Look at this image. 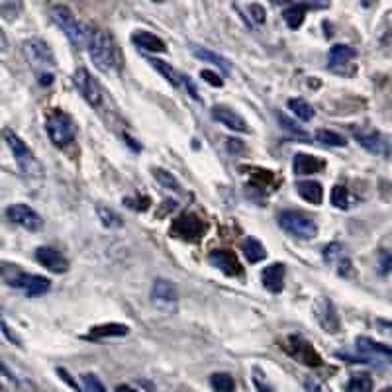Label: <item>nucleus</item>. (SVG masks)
Masks as SVG:
<instances>
[{"instance_id": "43", "label": "nucleus", "mask_w": 392, "mask_h": 392, "mask_svg": "<svg viewBox=\"0 0 392 392\" xmlns=\"http://www.w3.org/2000/svg\"><path fill=\"white\" fill-rule=\"evenodd\" d=\"M248 10L251 12V18L255 20L257 24H265V20H267V14H265V8L261 4H249Z\"/></svg>"}, {"instance_id": "9", "label": "nucleus", "mask_w": 392, "mask_h": 392, "mask_svg": "<svg viewBox=\"0 0 392 392\" xmlns=\"http://www.w3.org/2000/svg\"><path fill=\"white\" fill-rule=\"evenodd\" d=\"M171 234L185 241H200L206 234V224L196 214H183L173 222Z\"/></svg>"}, {"instance_id": "20", "label": "nucleus", "mask_w": 392, "mask_h": 392, "mask_svg": "<svg viewBox=\"0 0 392 392\" xmlns=\"http://www.w3.org/2000/svg\"><path fill=\"white\" fill-rule=\"evenodd\" d=\"M284 265L282 263H273L269 267H265L263 273H261V281H263V287L269 292H281L282 287H284Z\"/></svg>"}, {"instance_id": "16", "label": "nucleus", "mask_w": 392, "mask_h": 392, "mask_svg": "<svg viewBox=\"0 0 392 392\" xmlns=\"http://www.w3.org/2000/svg\"><path fill=\"white\" fill-rule=\"evenodd\" d=\"M208 263L212 265V267H216L218 271H222L224 275H228V277H238V275H241V271H243L236 253L226 251V249H214V251H210Z\"/></svg>"}, {"instance_id": "34", "label": "nucleus", "mask_w": 392, "mask_h": 392, "mask_svg": "<svg viewBox=\"0 0 392 392\" xmlns=\"http://www.w3.org/2000/svg\"><path fill=\"white\" fill-rule=\"evenodd\" d=\"M347 392H373V379L365 373L353 375L347 383Z\"/></svg>"}, {"instance_id": "42", "label": "nucleus", "mask_w": 392, "mask_h": 392, "mask_svg": "<svg viewBox=\"0 0 392 392\" xmlns=\"http://www.w3.org/2000/svg\"><path fill=\"white\" fill-rule=\"evenodd\" d=\"M200 75H202V79H204L208 85L216 86V88H220V86H224V79L220 77L218 73H214V71H210V69H204V71H202Z\"/></svg>"}, {"instance_id": "1", "label": "nucleus", "mask_w": 392, "mask_h": 392, "mask_svg": "<svg viewBox=\"0 0 392 392\" xmlns=\"http://www.w3.org/2000/svg\"><path fill=\"white\" fill-rule=\"evenodd\" d=\"M0 275H2V279H4V282H6L8 287L22 290L28 296H42V294H45V292L50 290V287H52L50 279H45L42 275L26 273V271H22L18 265L12 263L2 265V267H0Z\"/></svg>"}, {"instance_id": "50", "label": "nucleus", "mask_w": 392, "mask_h": 392, "mask_svg": "<svg viewBox=\"0 0 392 392\" xmlns=\"http://www.w3.org/2000/svg\"><path fill=\"white\" fill-rule=\"evenodd\" d=\"M0 373H4V375L10 376V373H8V371H6V367L2 365V363H0Z\"/></svg>"}, {"instance_id": "51", "label": "nucleus", "mask_w": 392, "mask_h": 392, "mask_svg": "<svg viewBox=\"0 0 392 392\" xmlns=\"http://www.w3.org/2000/svg\"><path fill=\"white\" fill-rule=\"evenodd\" d=\"M383 392H392V388H386V391H383Z\"/></svg>"}, {"instance_id": "13", "label": "nucleus", "mask_w": 392, "mask_h": 392, "mask_svg": "<svg viewBox=\"0 0 392 392\" xmlns=\"http://www.w3.org/2000/svg\"><path fill=\"white\" fill-rule=\"evenodd\" d=\"M6 216H8L10 222H14L16 226H22L30 231L42 230L43 220L40 214L35 212L32 206L28 204H12L6 210Z\"/></svg>"}, {"instance_id": "38", "label": "nucleus", "mask_w": 392, "mask_h": 392, "mask_svg": "<svg viewBox=\"0 0 392 392\" xmlns=\"http://www.w3.org/2000/svg\"><path fill=\"white\" fill-rule=\"evenodd\" d=\"M83 386H85L86 392H106L104 384L100 383V379L93 373H86L83 375Z\"/></svg>"}, {"instance_id": "37", "label": "nucleus", "mask_w": 392, "mask_h": 392, "mask_svg": "<svg viewBox=\"0 0 392 392\" xmlns=\"http://www.w3.org/2000/svg\"><path fill=\"white\" fill-rule=\"evenodd\" d=\"M154 177H155V180L159 183V185H163V187L171 188L173 192H180L179 180L175 179V177L171 175L169 171H165V169H154Z\"/></svg>"}, {"instance_id": "31", "label": "nucleus", "mask_w": 392, "mask_h": 392, "mask_svg": "<svg viewBox=\"0 0 392 392\" xmlns=\"http://www.w3.org/2000/svg\"><path fill=\"white\" fill-rule=\"evenodd\" d=\"M287 104H289L292 114L299 120H302V122H310V120L314 118V108H312L304 98H290Z\"/></svg>"}, {"instance_id": "30", "label": "nucleus", "mask_w": 392, "mask_h": 392, "mask_svg": "<svg viewBox=\"0 0 392 392\" xmlns=\"http://www.w3.org/2000/svg\"><path fill=\"white\" fill-rule=\"evenodd\" d=\"M147 61H149V63H151V65H154V67L157 69L159 73H161L163 77L169 81L171 85L180 86V83H183V75H179L175 69L171 67L169 63H165V61H161V59H155V57H147Z\"/></svg>"}, {"instance_id": "10", "label": "nucleus", "mask_w": 392, "mask_h": 392, "mask_svg": "<svg viewBox=\"0 0 392 392\" xmlns=\"http://www.w3.org/2000/svg\"><path fill=\"white\" fill-rule=\"evenodd\" d=\"M73 83L77 86L81 96H83L91 106L98 108V106L103 104V88L98 85V81H96L86 69H77V71H75Z\"/></svg>"}, {"instance_id": "48", "label": "nucleus", "mask_w": 392, "mask_h": 392, "mask_svg": "<svg viewBox=\"0 0 392 392\" xmlns=\"http://www.w3.org/2000/svg\"><path fill=\"white\" fill-rule=\"evenodd\" d=\"M114 392H137L136 388H132V386H128V384H120V386H116V391Z\"/></svg>"}, {"instance_id": "3", "label": "nucleus", "mask_w": 392, "mask_h": 392, "mask_svg": "<svg viewBox=\"0 0 392 392\" xmlns=\"http://www.w3.org/2000/svg\"><path fill=\"white\" fill-rule=\"evenodd\" d=\"M50 16H52L53 24L65 34V38H67L71 45H75L77 50H85L91 32H88V28H86L83 22H79L77 18H75V14H73L67 6H61V4L52 6Z\"/></svg>"}, {"instance_id": "26", "label": "nucleus", "mask_w": 392, "mask_h": 392, "mask_svg": "<svg viewBox=\"0 0 392 392\" xmlns=\"http://www.w3.org/2000/svg\"><path fill=\"white\" fill-rule=\"evenodd\" d=\"M129 330L128 325L124 324H104V325H94L91 332L86 333V340H104V338H120V335H126Z\"/></svg>"}, {"instance_id": "32", "label": "nucleus", "mask_w": 392, "mask_h": 392, "mask_svg": "<svg viewBox=\"0 0 392 392\" xmlns=\"http://www.w3.org/2000/svg\"><path fill=\"white\" fill-rule=\"evenodd\" d=\"M210 384L216 392H234L236 391V381L228 373H214L210 376Z\"/></svg>"}, {"instance_id": "12", "label": "nucleus", "mask_w": 392, "mask_h": 392, "mask_svg": "<svg viewBox=\"0 0 392 392\" xmlns=\"http://www.w3.org/2000/svg\"><path fill=\"white\" fill-rule=\"evenodd\" d=\"M151 302L159 310H175L177 302H179V292H177V287L173 284L167 279H157L151 287Z\"/></svg>"}, {"instance_id": "29", "label": "nucleus", "mask_w": 392, "mask_h": 392, "mask_svg": "<svg viewBox=\"0 0 392 392\" xmlns=\"http://www.w3.org/2000/svg\"><path fill=\"white\" fill-rule=\"evenodd\" d=\"M243 253L248 257L249 263H259L267 257V251H265V246L255 238H248L243 241Z\"/></svg>"}, {"instance_id": "11", "label": "nucleus", "mask_w": 392, "mask_h": 392, "mask_svg": "<svg viewBox=\"0 0 392 392\" xmlns=\"http://www.w3.org/2000/svg\"><path fill=\"white\" fill-rule=\"evenodd\" d=\"M357 57V52L351 47V45H345V43H338L330 50V55H328V67L332 69L333 73L338 75H351L355 67L351 61Z\"/></svg>"}, {"instance_id": "27", "label": "nucleus", "mask_w": 392, "mask_h": 392, "mask_svg": "<svg viewBox=\"0 0 392 392\" xmlns=\"http://www.w3.org/2000/svg\"><path fill=\"white\" fill-rule=\"evenodd\" d=\"M277 118H279V122H281V128L287 132V134H290L292 137H296V139H300V142H304V144H310V134H308L306 129L302 128V126H299L294 120H290L287 114H282V112H279L277 114Z\"/></svg>"}, {"instance_id": "47", "label": "nucleus", "mask_w": 392, "mask_h": 392, "mask_svg": "<svg viewBox=\"0 0 392 392\" xmlns=\"http://www.w3.org/2000/svg\"><path fill=\"white\" fill-rule=\"evenodd\" d=\"M228 147L238 151V149H241V147H243V144H239V139H228Z\"/></svg>"}, {"instance_id": "14", "label": "nucleus", "mask_w": 392, "mask_h": 392, "mask_svg": "<svg viewBox=\"0 0 392 392\" xmlns=\"http://www.w3.org/2000/svg\"><path fill=\"white\" fill-rule=\"evenodd\" d=\"M289 353L296 359V361H300L302 365H322V359L318 355V351L314 350V345H312L310 341L304 340V338H300V335H290L289 338Z\"/></svg>"}, {"instance_id": "7", "label": "nucleus", "mask_w": 392, "mask_h": 392, "mask_svg": "<svg viewBox=\"0 0 392 392\" xmlns=\"http://www.w3.org/2000/svg\"><path fill=\"white\" fill-rule=\"evenodd\" d=\"M277 220H279V226L282 230L289 231L290 236L299 239H314L318 234V226L314 220L299 210H282V212H279Z\"/></svg>"}, {"instance_id": "36", "label": "nucleus", "mask_w": 392, "mask_h": 392, "mask_svg": "<svg viewBox=\"0 0 392 392\" xmlns=\"http://www.w3.org/2000/svg\"><path fill=\"white\" fill-rule=\"evenodd\" d=\"M332 204L335 208H340V210H347L351 206V198L350 192H347V188L341 187V185H335L332 188Z\"/></svg>"}, {"instance_id": "4", "label": "nucleus", "mask_w": 392, "mask_h": 392, "mask_svg": "<svg viewBox=\"0 0 392 392\" xmlns=\"http://www.w3.org/2000/svg\"><path fill=\"white\" fill-rule=\"evenodd\" d=\"M88 53L93 59L94 67L103 73H110L116 67V47H114V40H112L110 32L106 30H93L88 35Z\"/></svg>"}, {"instance_id": "39", "label": "nucleus", "mask_w": 392, "mask_h": 392, "mask_svg": "<svg viewBox=\"0 0 392 392\" xmlns=\"http://www.w3.org/2000/svg\"><path fill=\"white\" fill-rule=\"evenodd\" d=\"M20 10H22V4H18V2H4V4H0V14L6 18V20H14Z\"/></svg>"}, {"instance_id": "33", "label": "nucleus", "mask_w": 392, "mask_h": 392, "mask_svg": "<svg viewBox=\"0 0 392 392\" xmlns=\"http://www.w3.org/2000/svg\"><path fill=\"white\" fill-rule=\"evenodd\" d=\"M96 214H98V218H100L104 228L116 230V228H122V226H124V222H122V218H120L118 214L114 212V210H110V208H106V206H96Z\"/></svg>"}, {"instance_id": "28", "label": "nucleus", "mask_w": 392, "mask_h": 392, "mask_svg": "<svg viewBox=\"0 0 392 392\" xmlns=\"http://www.w3.org/2000/svg\"><path fill=\"white\" fill-rule=\"evenodd\" d=\"M310 8L308 4H292L289 8L282 12V18L287 22V26L292 28V30H299L304 22V16H306V10Z\"/></svg>"}, {"instance_id": "52", "label": "nucleus", "mask_w": 392, "mask_h": 392, "mask_svg": "<svg viewBox=\"0 0 392 392\" xmlns=\"http://www.w3.org/2000/svg\"><path fill=\"white\" fill-rule=\"evenodd\" d=\"M0 314H2V310H0Z\"/></svg>"}, {"instance_id": "41", "label": "nucleus", "mask_w": 392, "mask_h": 392, "mask_svg": "<svg viewBox=\"0 0 392 392\" xmlns=\"http://www.w3.org/2000/svg\"><path fill=\"white\" fill-rule=\"evenodd\" d=\"M392 271V253L381 251L379 253V273L388 275Z\"/></svg>"}, {"instance_id": "24", "label": "nucleus", "mask_w": 392, "mask_h": 392, "mask_svg": "<svg viewBox=\"0 0 392 392\" xmlns=\"http://www.w3.org/2000/svg\"><path fill=\"white\" fill-rule=\"evenodd\" d=\"M357 350L365 355H373V357L392 359V347L371 340V338H357Z\"/></svg>"}, {"instance_id": "21", "label": "nucleus", "mask_w": 392, "mask_h": 392, "mask_svg": "<svg viewBox=\"0 0 392 392\" xmlns=\"http://www.w3.org/2000/svg\"><path fill=\"white\" fill-rule=\"evenodd\" d=\"M325 161H322L320 157L308 154H296L294 161H292V171L296 175H316L320 171H324Z\"/></svg>"}, {"instance_id": "8", "label": "nucleus", "mask_w": 392, "mask_h": 392, "mask_svg": "<svg viewBox=\"0 0 392 392\" xmlns=\"http://www.w3.org/2000/svg\"><path fill=\"white\" fill-rule=\"evenodd\" d=\"M353 137L357 139L361 147H365L369 154L379 155V157H388L391 155V144L379 129L357 126V128H353Z\"/></svg>"}, {"instance_id": "2", "label": "nucleus", "mask_w": 392, "mask_h": 392, "mask_svg": "<svg viewBox=\"0 0 392 392\" xmlns=\"http://www.w3.org/2000/svg\"><path fill=\"white\" fill-rule=\"evenodd\" d=\"M24 53H26L30 65L38 73L42 85H52L53 69H55V57L50 45L40 38H30L24 42Z\"/></svg>"}, {"instance_id": "19", "label": "nucleus", "mask_w": 392, "mask_h": 392, "mask_svg": "<svg viewBox=\"0 0 392 392\" xmlns=\"http://www.w3.org/2000/svg\"><path fill=\"white\" fill-rule=\"evenodd\" d=\"M212 118L216 122H220L226 128L234 129V132H248V122L239 116L238 112H234L231 108H226V106H214Z\"/></svg>"}, {"instance_id": "22", "label": "nucleus", "mask_w": 392, "mask_h": 392, "mask_svg": "<svg viewBox=\"0 0 392 392\" xmlns=\"http://www.w3.org/2000/svg\"><path fill=\"white\" fill-rule=\"evenodd\" d=\"M132 42L136 43L139 50L151 53H163L167 50V45L163 42L159 35L151 34V32H145V30H139L136 34L132 35Z\"/></svg>"}, {"instance_id": "25", "label": "nucleus", "mask_w": 392, "mask_h": 392, "mask_svg": "<svg viewBox=\"0 0 392 392\" xmlns=\"http://www.w3.org/2000/svg\"><path fill=\"white\" fill-rule=\"evenodd\" d=\"M299 195L310 202V204H322V200H324V187L318 183V180H300L299 185Z\"/></svg>"}, {"instance_id": "45", "label": "nucleus", "mask_w": 392, "mask_h": 392, "mask_svg": "<svg viewBox=\"0 0 392 392\" xmlns=\"http://www.w3.org/2000/svg\"><path fill=\"white\" fill-rule=\"evenodd\" d=\"M376 328H379V332L384 333V335H391L392 338V322L391 320H384V318H376Z\"/></svg>"}, {"instance_id": "23", "label": "nucleus", "mask_w": 392, "mask_h": 392, "mask_svg": "<svg viewBox=\"0 0 392 392\" xmlns=\"http://www.w3.org/2000/svg\"><path fill=\"white\" fill-rule=\"evenodd\" d=\"M190 53L198 57V59L206 61V63H212L214 67H218L222 71V75H230L231 73V65L230 61L222 57V55H218V53L210 52V50H206L202 45H190Z\"/></svg>"}, {"instance_id": "18", "label": "nucleus", "mask_w": 392, "mask_h": 392, "mask_svg": "<svg viewBox=\"0 0 392 392\" xmlns=\"http://www.w3.org/2000/svg\"><path fill=\"white\" fill-rule=\"evenodd\" d=\"M324 261L328 265L335 267V269H338V273L343 275V277L351 273L350 257L345 255V249H343V246L338 243V241H333V243H330V246H325Z\"/></svg>"}, {"instance_id": "40", "label": "nucleus", "mask_w": 392, "mask_h": 392, "mask_svg": "<svg viewBox=\"0 0 392 392\" xmlns=\"http://www.w3.org/2000/svg\"><path fill=\"white\" fill-rule=\"evenodd\" d=\"M253 384L259 392H275V388L265 381V375L259 369H253Z\"/></svg>"}, {"instance_id": "49", "label": "nucleus", "mask_w": 392, "mask_h": 392, "mask_svg": "<svg viewBox=\"0 0 392 392\" xmlns=\"http://www.w3.org/2000/svg\"><path fill=\"white\" fill-rule=\"evenodd\" d=\"M6 50V38H4V32L0 30V53Z\"/></svg>"}, {"instance_id": "46", "label": "nucleus", "mask_w": 392, "mask_h": 392, "mask_svg": "<svg viewBox=\"0 0 392 392\" xmlns=\"http://www.w3.org/2000/svg\"><path fill=\"white\" fill-rule=\"evenodd\" d=\"M304 386H306L308 392H330L328 388H325L324 384L316 383V381H312V379H308L306 383H304Z\"/></svg>"}, {"instance_id": "17", "label": "nucleus", "mask_w": 392, "mask_h": 392, "mask_svg": "<svg viewBox=\"0 0 392 392\" xmlns=\"http://www.w3.org/2000/svg\"><path fill=\"white\" fill-rule=\"evenodd\" d=\"M35 259L52 273H67L69 271V261L55 248H38Z\"/></svg>"}, {"instance_id": "35", "label": "nucleus", "mask_w": 392, "mask_h": 392, "mask_svg": "<svg viewBox=\"0 0 392 392\" xmlns=\"http://www.w3.org/2000/svg\"><path fill=\"white\" fill-rule=\"evenodd\" d=\"M316 139L320 144L330 145V147H343V145H347L345 137L340 136L338 132H332V129H318L316 132Z\"/></svg>"}, {"instance_id": "44", "label": "nucleus", "mask_w": 392, "mask_h": 392, "mask_svg": "<svg viewBox=\"0 0 392 392\" xmlns=\"http://www.w3.org/2000/svg\"><path fill=\"white\" fill-rule=\"evenodd\" d=\"M180 86H185V88H187L192 100H198V103H200V94H198V91H196V86H195V83H192V79L187 77V75H183V83H180Z\"/></svg>"}, {"instance_id": "5", "label": "nucleus", "mask_w": 392, "mask_h": 392, "mask_svg": "<svg viewBox=\"0 0 392 392\" xmlns=\"http://www.w3.org/2000/svg\"><path fill=\"white\" fill-rule=\"evenodd\" d=\"M2 136L6 139V144H8L10 151L14 155V159H16V165L20 167V171H22L26 177H42V163L38 161V157H35L34 151L28 147L26 142H24L22 137H18L16 134L8 128L2 132Z\"/></svg>"}, {"instance_id": "15", "label": "nucleus", "mask_w": 392, "mask_h": 392, "mask_svg": "<svg viewBox=\"0 0 392 392\" xmlns=\"http://www.w3.org/2000/svg\"><path fill=\"white\" fill-rule=\"evenodd\" d=\"M314 314L316 320H318V324L324 328L328 333H335L340 332V316L335 312V306H333V302L330 299H322L316 300L314 304Z\"/></svg>"}, {"instance_id": "6", "label": "nucleus", "mask_w": 392, "mask_h": 392, "mask_svg": "<svg viewBox=\"0 0 392 392\" xmlns=\"http://www.w3.org/2000/svg\"><path fill=\"white\" fill-rule=\"evenodd\" d=\"M45 129H47V136L53 142V145H57L61 149L69 147L77 136V128H75L73 118L69 116L67 112L59 110V108H55L47 114Z\"/></svg>"}]
</instances>
